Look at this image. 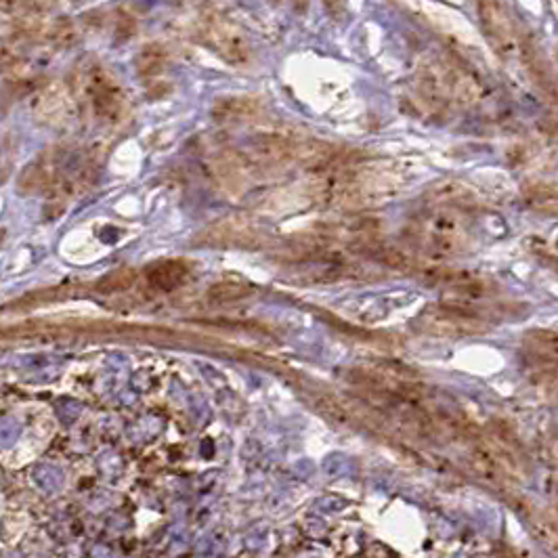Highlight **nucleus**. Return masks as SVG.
<instances>
[{"instance_id": "0eeeda50", "label": "nucleus", "mask_w": 558, "mask_h": 558, "mask_svg": "<svg viewBox=\"0 0 558 558\" xmlns=\"http://www.w3.org/2000/svg\"><path fill=\"white\" fill-rule=\"evenodd\" d=\"M258 103L248 99V97H231V99H223L214 105V118L216 120H246L252 118L254 113H258Z\"/></svg>"}, {"instance_id": "9b49d317", "label": "nucleus", "mask_w": 558, "mask_h": 558, "mask_svg": "<svg viewBox=\"0 0 558 558\" xmlns=\"http://www.w3.org/2000/svg\"><path fill=\"white\" fill-rule=\"evenodd\" d=\"M134 277L137 273L132 269H122V271H116L111 275H107L105 279L99 281V290L101 292H118V290H126L134 284Z\"/></svg>"}, {"instance_id": "f257e3e1", "label": "nucleus", "mask_w": 558, "mask_h": 558, "mask_svg": "<svg viewBox=\"0 0 558 558\" xmlns=\"http://www.w3.org/2000/svg\"><path fill=\"white\" fill-rule=\"evenodd\" d=\"M481 19L491 38L496 50L506 59H523L529 61V46L527 38L519 32L512 17L508 15L506 6L498 2H483L481 4Z\"/></svg>"}, {"instance_id": "f03ea898", "label": "nucleus", "mask_w": 558, "mask_h": 558, "mask_svg": "<svg viewBox=\"0 0 558 558\" xmlns=\"http://www.w3.org/2000/svg\"><path fill=\"white\" fill-rule=\"evenodd\" d=\"M420 328L426 334L433 336H449V338H458V336H477L481 332L487 330V326L479 319L473 317L464 311H458L454 307L447 305H439V307H431L420 315Z\"/></svg>"}, {"instance_id": "7ed1b4c3", "label": "nucleus", "mask_w": 558, "mask_h": 558, "mask_svg": "<svg viewBox=\"0 0 558 558\" xmlns=\"http://www.w3.org/2000/svg\"><path fill=\"white\" fill-rule=\"evenodd\" d=\"M202 34H204L206 44L223 61H227L231 65H242L248 61L250 44H248L246 36L242 34V29L237 25H233L231 21L221 19V17H212L206 21Z\"/></svg>"}, {"instance_id": "f8f14e48", "label": "nucleus", "mask_w": 558, "mask_h": 558, "mask_svg": "<svg viewBox=\"0 0 558 558\" xmlns=\"http://www.w3.org/2000/svg\"><path fill=\"white\" fill-rule=\"evenodd\" d=\"M36 479H38V485L44 489V491H57L59 489V485H61V481H59V477H55V475H46V473H38L36 475Z\"/></svg>"}, {"instance_id": "6e6552de", "label": "nucleus", "mask_w": 558, "mask_h": 558, "mask_svg": "<svg viewBox=\"0 0 558 558\" xmlns=\"http://www.w3.org/2000/svg\"><path fill=\"white\" fill-rule=\"evenodd\" d=\"M164 67H166V50L160 44H147L137 57V69L145 78L162 74Z\"/></svg>"}, {"instance_id": "423d86ee", "label": "nucleus", "mask_w": 558, "mask_h": 558, "mask_svg": "<svg viewBox=\"0 0 558 558\" xmlns=\"http://www.w3.org/2000/svg\"><path fill=\"white\" fill-rule=\"evenodd\" d=\"M187 277H189V265L183 260H162V263L147 267V271H145L147 284L155 290H162V292H170V290L181 288Z\"/></svg>"}, {"instance_id": "39448f33", "label": "nucleus", "mask_w": 558, "mask_h": 558, "mask_svg": "<svg viewBox=\"0 0 558 558\" xmlns=\"http://www.w3.org/2000/svg\"><path fill=\"white\" fill-rule=\"evenodd\" d=\"M424 237L439 252H458L464 246L466 229L460 225V221L445 214H437L428 221Z\"/></svg>"}, {"instance_id": "1a4fd4ad", "label": "nucleus", "mask_w": 558, "mask_h": 558, "mask_svg": "<svg viewBox=\"0 0 558 558\" xmlns=\"http://www.w3.org/2000/svg\"><path fill=\"white\" fill-rule=\"evenodd\" d=\"M252 294V286L246 284V281H216L208 292L206 296L216 302V305H223V302H233V300H242L246 296Z\"/></svg>"}, {"instance_id": "9d476101", "label": "nucleus", "mask_w": 558, "mask_h": 558, "mask_svg": "<svg viewBox=\"0 0 558 558\" xmlns=\"http://www.w3.org/2000/svg\"><path fill=\"white\" fill-rule=\"evenodd\" d=\"M527 351L540 359H554L557 357V336L552 332H531L525 338Z\"/></svg>"}, {"instance_id": "20e7f679", "label": "nucleus", "mask_w": 558, "mask_h": 558, "mask_svg": "<svg viewBox=\"0 0 558 558\" xmlns=\"http://www.w3.org/2000/svg\"><path fill=\"white\" fill-rule=\"evenodd\" d=\"M88 90H90L97 116H101L105 120H116L122 113L124 95L120 90V86L103 69H95L88 76Z\"/></svg>"}]
</instances>
